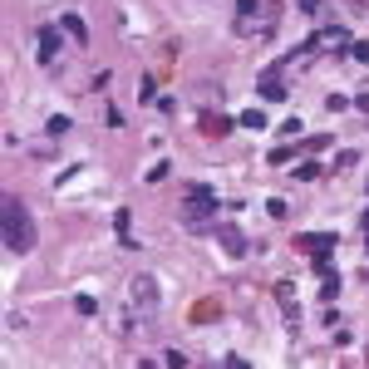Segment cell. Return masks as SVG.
<instances>
[{
	"instance_id": "obj_4",
	"label": "cell",
	"mask_w": 369,
	"mask_h": 369,
	"mask_svg": "<svg viewBox=\"0 0 369 369\" xmlns=\"http://www.w3.org/2000/svg\"><path fill=\"white\" fill-rule=\"evenodd\" d=\"M217 246H222L232 261H241V256H246V237H241L232 222H227V227H217Z\"/></svg>"
},
{
	"instance_id": "obj_14",
	"label": "cell",
	"mask_w": 369,
	"mask_h": 369,
	"mask_svg": "<svg viewBox=\"0 0 369 369\" xmlns=\"http://www.w3.org/2000/svg\"><path fill=\"white\" fill-rule=\"evenodd\" d=\"M325 109H330V114H345V109H350V98H345V94H330V98H325Z\"/></svg>"
},
{
	"instance_id": "obj_20",
	"label": "cell",
	"mask_w": 369,
	"mask_h": 369,
	"mask_svg": "<svg viewBox=\"0 0 369 369\" xmlns=\"http://www.w3.org/2000/svg\"><path fill=\"white\" fill-rule=\"evenodd\" d=\"M364 227H369V222H364ZM364 251H369V232H364Z\"/></svg>"
},
{
	"instance_id": "obj_17",
	"label": "cell",
	"mask_w": 369,
	"mask_h": 369,
	"mask_svg": "<svg viewBox=\"0 0 369 369\" xmlns=\"http://www.w3.org/2000/svg\"><path fill=\"white\" fill-rule=\"evenodd\" d=\"M350 55H354V60H364V65H369V44H350Z\"/></svg>"
},
{
	"instance_id": "obj_2",
	"label": "cell",
	"mask_w": 369,
	"mask_h": 369,
	"mask_svg": "<svg viewBox=\"0 0 369 369\" xmlns=\"http://www.w3.org/2000/svg\"><path fill=\"white\" fill-rule=\"evenodd\" d=\"M212 212H217V192H212V187H192V192L182 197V212H178V217H182L187 227H202Z\"/></svg>"
},
{
	"instance_id": "obj_19",
	"label": "cell",
	"mask_w": 369,
	"mask_h": 369,
	"mask_svg": "<svg viewBox=\"0 0 369 369\" xmlns=\"http://www.w3.org/2000/svg\"><path fill=\"white\" fill-rule=\"evenodd\" d=\"M354 103H359V114H369V94H359V98H354Z\"/></svg>"
},
{
	"instance_id": "obj_16",
	"label": "cell",
	"mask_w": 369,
	"mask_h": 369,
	"mask_svg": "<svg viewBox=\"0 0 369 369\" xmlns=\"http://www.w3.org/2000/svg\"><path fill=\"white\" fill-rule=\"evenodd\" d=\"M74 310H79V315H94L98 305H94V295H74Z\"/></svg>"
},
{
	"instance_id": "obj_3",
	"label": "cell",
	"mask_w": 369,
	"mask_h": 369,
	"mask_svg": "<svg viewBox=\"0 0 369 369\" xmlns=\"http://www.w3.org/2000/svg\"><path fill=\"white\" fill-rule=\"evenodd\" d=\"M128 305H133L138 315H153V310H157V281H153V276H133V286H128Z\"/></svg>"
},
{
	"instance_id": "obj_8",
	"label": "cell",
	"mask_w": 369,
	"mask_h": 369,
	"mask_svg": "<svg viewBox=\"0 0 369 369\" xmlns=\"http://www.w3.org/2000/svg\"><path fill=\"white\" fill-rule=\"evenodd\" d=\"M261 98H271V103H276V98H286V84H281V74H276V69H271V74H261Z\"/></svg>"
},
{
	"instance_id": "obj_5",
	"label": "cell",
	"mask_w": 369,
	"mask_h": 369,
	"mask_svg": "<svg viewBox=\"0 0 369 369\" xmlns=\"http://www.w3.org/2000/svg\"><path fill=\"white\" fill-rule=\"evenodd\" d=\"M60 55V30H40V65H55Z\"/></svg>"
},
{
	"instance_id": "obj_13",
	"label": "cell",
	"mask_w": 369,
	"mask_h": 369,
	"mask_svg": "<svg viewBox=\"0 0 369 369\" xmlns=\"http://www.w3.org/2000/svg\"><path fill=\"white\" fill-rule=\"evenodd\" d=\"M114 232H119V241H133V237H128V207H119V212H114Z\"/></svg>"
},
{
	"instance_id": "obj_18",
	"label": "cell",
	"mask_w": 369,
	"mask_h": 369,
	"mask_svg": "<svg viewBox=\"0 0 369 369\" xmlns=\"http://www.w3.org/2000/svg\"><path fill=\"white\" fill-rule=\"evenodd\" d=\"M300 10H305V15H315V10H320V0H300Z\"/></svg>"
},
{
	"instance_id": "obj_11",
	"label": "cell",
	"mask_w": 369,
	"mask_h": 369,
	"mask_svg": "<svg viewBox=\"0 0 369 369\" xmlns=\"http://www.w3.org/2000/svg\"><path fill=\"white\" fill-rule=\"evenodd\" d=\"M305 246H310L315 256H325V251H335V237H325V232H315V237H305Z\"/></svg>"
},
{
	"instance_id": "obj_15",
	"label": "cell",
	"mask_w": 369,
	"mask_h": 369,
	"mask_svg": "<svg viewBox=\"0 0 369 369\" xmlns=\"http://www.w3.org/2000/svg\"><path fill=\"white\" fill-rule=\"evenodd\" d=\"M295 178H300V182H310V178H320V163H300V168H295Z\"/></svg>"
},
{
	"instance_id": "obj_9",
	"label": "cell",
	"mask_w": 369,
	"mask_h": 369,
	"mask_svg": "<svg viewBox=\"0 0 369 369\" xmlns=\"http://www.w3.org/2000/svg\"><path fill=\"white\" fill-rule=\"evenodd\" d=\"M60 30H65L69 40H79V44H89V25H84L79 15H65V20H60Z\"/></svg>"
},
{
	"instance_id": "obj_7",
	"label": "cell",
	"mask_w": 369,
	"mask_h": 369,
	"mask_svg": "<svg viewBox=\"0 0 369 369\" xmlns=\"http://www.w3.org/2000/svg\"><path fill=\"white\" fill-rule=\"evenodd\" d=\"M197 128H202L207 138H222V133L232 128V119H227V114H202V123H197Z\"/></svg>"
},
{
	"instance_id": "obj_1",
	"label": "cell",
	"mask_w": 369,
	"mask_h": 369,
	"mask_svg": "<svg viewBox=\"0 0 369 369\" xmlns=\"http://www.w3.org/2000/svg\"><path fill=\"white\" fill-rule=\"evenodd\" d=\"M0 241H6L10 256H25V251L35 246V222H30V212H25L20 197L0 202Z\"/></svg>"
},
{
	"instance_id": "obj_6",
	"label": "cell",
	"mask_w": 369,
	"mask_h": 369,
	"mask_svg": "<svg viewBox=\"0 0 369 369\" xmlns=\"http://www.w3.org/2000/svg\"><path fill=\"white\" fill-rule=\"evenodd\" d=\"M315 40H320V49H350V35H345V25H330V30H320Z\"/></svg>"
},
{
	"instance_id": "obj_10",
	"label": "cell",
	"mask_w": 369,
	"mask_h": 369,
	"mask_svg": "<svg viewBox=\"0 0 369 369\" xmlns=\"http://www.w3.org/2000/svg\"><path fill=\"white\" fill-rule=\"evenodd\" d=\"M217 315H222V310H217L212 300H197V305H192V325H207V320H217Z\"/></svg>"
},
{
	"instance_id": "obj_12",
	"label": "cell",
	"mask_w": 369,
	"mask_h": 369,
	"mask_svg": "<svg viewBox=\"0 0 369 369\" xmlns=\"http://www.w3.org/2000/svg\"><path fill=\"white\" fill-rule=\"evenodd\" d=\"M237 123H241V128H251V133H256V128H266V114H261V109H246V114H241V119H237Z\"/></svg>"
}]
</instances>
